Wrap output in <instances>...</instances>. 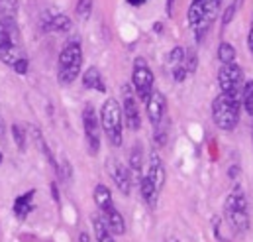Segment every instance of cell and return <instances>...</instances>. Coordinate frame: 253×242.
Wrapping results in <instances>:
<instances>
[{
	"label": "cell",
	"instance_id": "obj_6",
	"mask_svg": "<svg viewBox=\"0 0 253 242\" xmlns=\"http://www.w3.org/2000/svg\"><path fill=\"white\" fill-rule=\"evenodd\" d=\"M218 85H220V93L240 95L244 89V69L238 63L222 65L218 71Z\"/></svg>",
	"mask_w": 253,
	"mask_h": 242
},
{
	"label": "cell",
	"instance_id": "obj_34",
	"mask_svg": "<svg viewBox=\"0 0 253 242\" xmlns=\"http://www.w3.org/2000/svg\"><path fill=\"white\" fill-rule=\"evenodd\" d=\"M143 2H147V0H127V4H131V6H139Z\"/></svg>",
	"mask_w": 253,
	"mask_h": 242
},
{
	"label": "cell",
	"instance_id": "obj_7",
	"mask_svg": "<svg viewBox=\"0 0 253 242\" xmlns=\"http://www.w3.org/2000/svg\"><path fill=\"white\" fill-rule=\"evenodd\" d=\"M83 128H84V136L88 142V152L90 156H96L100 148V121L92 105H86L83 109Z\"/></svg>",
	"mask_w": 253,
	"mask_h": 242
},
{
	"label": "cell",
	"instance_id": "obj_23",
	"mask_svg": "<svg viewBox=\"0 0 253 242\" xmlns=\"http://www.w3.org/2000/svg\"><path fill=\"white\" fill-rule=\"evenodd\" d=\"M141 166H143V160H141V146L135 144L129 152V172H133L135 176H141Z\"/></svg>",
	"mask_w": 253,
	"mask_h": 242
},
{
	"label": "cell",
	"instance_id": "obj_22",
	"mask_svg": "<svg viewBox=\"0 0 253 242\" xmlns=\"http://www.w3.org/2000/svg\"><path fill=\"white\" fill-rule=\"evenodd\" d=\"M202 6H204V18L212 26V22L216 20V16L222 8V0H202Z\"/></svg>",
	"mask_w": 253,
	"mask_h": 242
},
{
	"label": "cell",
	"instance_id": "obj_16",
	"mask_svg": "<svg viewBox=\"0 0 253 242\" xmlns=\"http://www.w3.org/2000/svg\"><path fill=\"white\" fill-rule=\"evenodd\" d=\"M71 26H73V22H71V18L65 16V14H55V16H51L47 22H43V30H45V32H57V34L69 32Z\"/></svg>",
	"mask_w": 253,
	"mask_h": 242
},
{
	"label": "cell",
	"instance_id": "obj_5",
	"mask_svg": "<svg viewBox=\"0 0 253 242\" xmlns=\"http://www.w3.org/2000/svg\"><path fill=\"white\" fill-rule=\"evenodd\" d=\"M153 83H155V77H153V71L151 67L147 65V61L143 58H137L133 61V71H131V87L135 91V97L141 101V103H147V99L151 97V93L155 91L153 89Z\"/></svg>",
	"mask_w": 253,
	"mask_h": 242
},
{
	"label": "cell",
	"instance_id": "obj_21",
	"mask_svg": "<svg viewBox=\"0 0 253 242\" xmlns=\"http://www.w3.org/2000/svg\"><path fill=\"white\" fill-rule=\"evenodd\" d=\"M218 60L222 65H228V63H236V48L228 42H222L218 46Z\"/></svg>",
	"mask_w": 253,
	"mask_h": 242
},
{
	"label": "cell",
	"instance_id": "obj_4",
	"mask_svg": "<svg viewBox=\"0 0 253 242\" xmlns=\"http://www.w3.org/2000/svg\"><path fill=\"white\" fill-rule=\"evenodd\" d=\"M224 213H226V219L230 221V225H232L236 231L244 233V231L250 229L248 197H246V193H244L242 187H236V189L228 195V199H226V203H224Z\"/></svg>",
	"mask_w": 253,
	"mask_h": 242
},
{
	"label": "cell",
	"instance_id": "obj_38",
	"mask_svg": "<svg viewBox=\"0 0 253 242\" xmlns=\"http://www.w3.org/2000/svg\"><path fill=\"white\" fill-rule=\"evenodd\" d=\"M0 164H2V152H0Z\"/></svg>",
	"mask_w": 253,
	"mask_h": 242
},
{
	"label": "cell",
	"instance_id": "obj_31",
	"mask_svg": "<svg viewBox=\"0 0 253 242\" xmlns=\"http://www.w3.org/2000/svg\"><path fill=\"white\" fill-rule=\"evenodd\" d=\"M51 193H53V199L59 203V189H57V185H55V183H51Z\"/></svg>",
	"mask_w": 253,
	"mask_h": 242
},
{
	"label": "cell",
	"instance_id": "obj_37",
	"mask_svg": "<svg viewBox=\"0 0 253 242\" xmlns=\"http://www.w3.org/2000/svg\"><path fill=\"white\" fill-rule=\"evenodd\" d=\"M171 4H173V0H169V12H171Z\"/></svg>",
	"mask_w": 253,
	"mask_h": 242
},
{
	"label": "cell",
	"instance_id": "obj_36",
	"mask_svg": "<svg viewBox=\"0 0 253 242\" xmlns=\"http://www.w3.org/2000/svg\"><path fill=\"white\" fill-rule=\"evenodd\" d=\"M165 242H179V241H177V239H173V237H171V239H167V241H165Z\"/></svg>",
	"mask_w": 253,
	"mask_h": 242
},
{
	"label": "cell",
	"instance_id": "obj_9",
	"mask_svg": "<svg viewBox=\"0 0 253 242\" xmlns=\"http://www.w3.org/2000/svg\"><path fill=\"white\" fill-rule=\"evenodd\" d=\"M145 107H147V117H149V122L153 124V128L165 122L167 101H165L163 93H159V91H153V93H151V97L147 99Z\"/></svg>",
	"mask_w": 253,
	"mask_h": 242
},
{
	"label": "cell",
	"instance_id": "obj_10",
	"mask_svg": "<svg viewBox=\"0 0 253 242\" xmlns=\"http://www.w3.org/2000/svg\"><path fill=\"white\" fill-rule=\"evenodd\" d=\"M108 172H110L112 180L116 183V187L120 189V193L129 195V191H131V172L127 170L126 166H122L120 162H116V160L108 162Z\"/></svg>",
	"mask_w": 253,
	"mask_h": 242
},
{
	"label": "cell",
	"instance_id": "obj_2",
	"mask_svg": "<svg viewBox=\"0 0 253 242\" xmlns=\"http://www.w3.org/2000/svg\"><path fill=\"white\" fill-rule=\"evenodd\" d=\"M83 67V50L79 40H71L65 44V48L59 54V63H57V79L61 85H71Z\"/></svg>",
	"mask_w": 253,
	"mask_h": 242
},
{
	"label": "cell",
	"instance_id": "obj_14",
	"mask_svg": "<svg viewBox=\"0 0 253 242\" xmlns=\"http://www.w3.org/2000/svg\"><path fill=\"white\" fill-rule=\"evenodd\" d=\"M83 85L84 89H92V91H98V93H106V85H104V79L100 75V71L96 67H88L84 73H83Z\"/></svg>",
	"mask_w": 253,
	"mask_h": 242
},
{
	"label": "cell",
	"instance_id": "obj_27",
	"mask_svg": "<svg viewBox=\"0 0 253 242\" xmlns=\"http://www.w3.org/2000/svg\"><path fill=\"white\" fill-rule=\"evenodd\" d=\"M183 65H185V69H187L189 75H192L196 71V67H198V56H196L194 50H185V61H183Z\"/></svg>",
	"mask_w": 253,
	"mask_h": 242
},
{
	"label": "cell",
	"instance_id": "obj_13",
	"mask_svg": "<svg viewBox=\"0 0 253 242\" xmlns=\"http://www.w3.org/2000/svg\"><path fill=\"white\" fill-rule=\"evenodd\" d=\"M102 221H104L106 227L112 231V235H124V233H126V221H124L122 213H120L116 207H112L110 211L102 213Z\"/></svg>",
	"mask_w": 253,
	"mask_h": 242
},
{
	"label": "cell",
	"instance_id": "obj_33",
	"mask_svg": "<svg viewBox=\"0 0 253 242\" xmlns=\"http://www.w3.org/2000/svg\"><path fill=\"white\" fill-rule=\"evenodd\" d=\"M4 132H6V122L0 117V140H4Z\"/></svg>",
	"mask_w": 253,
	"mask_h": 242
},
{
	"label": "cell",
	"instance_id": "obj_26",
	"mask_svg": "<svg viewBox=\"0 0 253 242\" xmlns=\"http://www.w3.org/2000/svg\"><path fill=\"white\" fill-rule=\"evenodd\" d=\"M12 138H14V142H16V146H18V150H26V130L20 126V124H12Z\"/></svg>",
	"mask_w": 253,
	"mask_h": 242
},
{
	"label": "cell",
	"instance_id": "obj_3",
	"mask_svg": "<svg viewBox=\"0 0 253 242\" xmlns=\"http://www.w3.org/2000/svg\"><path fill=\"white\" fill-rule=\"evenodd\" d=\"M98 121H100V126L104 130L106 138L110 140V144L112 146H120L122 138H124V134H122V121H124V117H122V107H120V103L116 99H106L104 101V105L100 109Z\"/></svg>",
	"mask_w": 253,
	"mask_h": 242
},
{
	"label": "cell",
	"instance_id": "obj_12",
	"mask_svg": "<svg viewBox=\"0 0 253 242\" xmlns=\"http://www.w3.org/2000/svg\"><path fill=\"white\" fill-rule=\"evenodd\" d=\"M34 195H36V191L30 189V191H26L24 195L16 197V201H14V215H16L20 221H26V219L30 217V213L36 209V205H34Z\"/></svg>",
	"mask_w": 253,
	"mask_h": 242
},
{
	"label": "cell",
	"instance_id": "obj_29",
	"mask_svg": "<svg viewBox=\"0 0 253 242\" xmlns=\"http://www.w3.org/2000/svg\"><path fill=\"white\" fill-rule=\"evenodd\" d=\"M240 2H242V0H234V2L228 6V10L224 12V18H222V24H224V26H228V24L232 22L234 14H236V12H238V8H240Z\"/></svg>",
	"mask_w": 253,
	"mask_h": 242
},
{
	"label": "cell",
	"instance_id": "obj_15",
	"mask_svg": "<svg viewBox=\"0 0 253 242\" xmlns=\"http://www.w3.org/2000/svg\"><path fill=\"white\" fill-rule=\"evenodd\" d=\"M94 203H96V207L100 209V213H106V211H110L112 207H116L110 189H108L106 185H102V183H98V185L94 187Z\"/></svg>",
	"mask_w": 253,
	"mask_h": 242
},
{
	"label": "cell",
	"instance_id": "obj_35",
	"mask_svg": "<svg viewBox=\"0 0 253 242\" xmlns=\"http://www.w3.org/2000/svg\"><path fill=\"white\" fill-rule=\"evenodd\" d=\"M79 239H81V242H88V235H86V233H81Z\"/></svg>",
	"mask_w": 253,
	"mask_h": 242
},
{
	"label": "cell",
	"instance_id": "obj_18",
	"mask_svg": "<svg viewBox=\"0 0 253 242\" xmlns=\"http://www.w3.org/2000/svg\"><path fill=\"white\" fill-rule=\"evenodd\" d=\"M139 189H141V197H143V201H145L151 209H155V207H157V199H159V191L155 189V185L143 176V178L139 180Z\"/></svg>",
	"mask_w": 253,
	"mask_h": 242
},
{
	"label": "cell",
	"instance_id": "obj_28",
	"mask_svg": "<svg viewBox=\"0 0 253 242\" xmlns=\"http://www.w3.org/2000/svg\"><path fill=\"white\" fill-rule=\"evenodd\" d=\"M183 61H185V48H173L171 54H169V65H171V69L183 65Z\"/></svg>",
	"mask_w": 253,
	"mask_h": 242
},
{
	"label": "cell",
	"instance_id": "obj_8",
	"mask_svg": "<svg viewBox=\"0 0 253 242\" xmlns=\"http://www.w3.org/2000/svg\"><path fill=\"white\" fill-rule=\"evenodd\" d=\"M122 93H124V109H122V117H124V121H126L127 128L133 130V132H137V130L141 128V117H139L137 101H135V97H133V93H131V89H129L127 85H124Z\"/></svg>",
	"mask_w": 253,
	"mask_h": 242
},
{
	"label": "cell",
	"instance_id": "obj_20",
	"mask_svg": "<svg viewBox=\"0 0 253 242\" xmlns=\"http://www.w3.org/2000/svg\"><path fill=\"white\" fill-rule=\"evenodd\" d=\"M240 99H242L244 111H246L250 117H253V81L244 83V89H242V93H240Z\"/></svg>",
	"mask_w": 253,
	"mask_h": 242
},
{
	"label": "cell",
	"instance_id": "obj_32",
	"mask_svg": "<svg viewBox=\"0 0 253 242\" xmlns=\"http://www.w3.org/2000/svg\"><path fill=\"white\" fill-rule=\"evenodd\" d=\"M248 46H250V50H252L253 54V22H252V28H250V36H248Z\"/></svg>",
	"mask_w": 253,
	"mask_h": 242
},
{
	"label": "cell",
	"instance_id": "obj_11",
	"mask_svg": "<svg viewBox=\"0 0 253 242\" xmlns=\"http://www.w3.org/2000/svg\"><path fill=\"white\" fill-rule=\"evenodd\" d=\"M145 178L153 183L155 189L161 193V189L165 185V166H163V162H161V158H159V154L155 150L149 154V168H147Z\"/></svg>",
	"mask_w": 253,
	"mask_h": 242
},
{
	"label": "cell",
	"instance_id": "obj_24",
	"mask_svg": "<svg viewBox=\"0 0 253 242\" xmlns=\"http://www.w3.org/2000/svg\"><path fill=\"white\" fill-rule=\"evenodd\" d=\"M92 6H94V0H79L77 2V16L83 22H86L92 16Z\"/></svg>",
	"mask_w": 253,
	"mask_h": 242
},
{
	"label": "cell",
	"instance_id": "obj_17",
	"mask_svg": "<svg viewBox=\"0 0 253 242\" xmlns=\"http://www.w3.org/2000/svg\"><path fill=\"white\" fill-rule=\"evenodd\" d=\"M92 231H94V239L96 242H116L112 231L106 227V223L102 221V217L94 215L92 217Z\"/></svg>",
	"mask_w": 253,
	"mask_h": 242
},
{
	"label": "cell",
	"instance_id": "obj_19",
	"mask_svg": "<svg viewBox=\"0 0 253 242\" xmlns=\"http://www.w3.org/2000/svg\"><path fill=\"white\" fill-rule=\"evenodd\" d=\"M32 136H34V142L38 144V148L45 154V158L49 160V164H51V168L55 170V172H59V166H57V162H55V158L51 156V150L47 148V142L43 140V136H42V132L38 130V128H32Z\"/></svg>",
	"mask_w": 253,
	"mask_h": 242
},
{
	"label": "cell",
	"instance_id": "obj_1",
	"mask_svg": "<svg viewBox=\"0 0 253 242\" xmlns=\"http://www.w3.org/2000/svg\"><path fill=\"white\" fill-rule=\"evenodd\" d=\"M240 113H242V99L240 95L232 93H220L214 103H212V117L220 130L232 132L238 122H240Z\"/></svg>",
	"mask_w": 253,
	"mask_h": 242
},
{
	"label": "cell",
	"instance_id": "obj_30",
	"mask_svg": "<svg viewBox=\"0 0 253 242\" xmlns=\"http://www.w3.org/2000/svg\"><path fill=\"white\" fill-rule=\"evenodd\" d=\"M171 73H173V79H175L177 83H183V81L189 77V73H187V69H185L183 65H179V67H173V69H171Z\"/></svg>",
	"mask_w": 253,
	"mask_h": 242
},
{
	"label": "cell",
	"instance_id": "obj_25",
	"mask_svg": "<svg viewBox=\"0 0 253 242\" xmlns=\"http://www.w3.org/2000/svg\"><path fill=\"white\" fill-rule=\"evenodd\" d=\"M18 12V0H0V14L2 18H12Z\"/></svg>",
	"mask_w": 253,
	"mask_h": 242
}]
</instances>
